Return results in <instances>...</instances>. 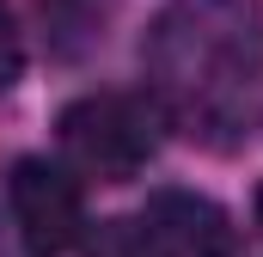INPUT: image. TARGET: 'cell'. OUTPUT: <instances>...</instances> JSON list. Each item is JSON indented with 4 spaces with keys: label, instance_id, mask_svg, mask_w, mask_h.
Wrapping results in <instances>:
<instances>
[{
    "label": "cell",
    "instance_id": "obj_1",
    "mask_svg": "<svg viewBox=\"0 0 263 257\" xmlns=\"http://www.w3.org/2000/svg\"><path fill=\"white\" fill-rule=\"evenodd\" d=\"M147 92L202 147H239L263 117V0H165L147 31Z\"/></svg>",
    "mask_w": 263,
    "mask_h": 257
},
{
    "label": "cell",
    "instance_id": "obj_2",
    "mask_svg": "<svg viewBox=\"0 0 263 257\" xmlns=\"http://www.w3.org/2000/svg\"><path fill=\"white\" fill-rule=\"evenodd\" d=\"M159 104L135 92H86L62 111V153L98 184H129L159 153Z\"/></svg>",
    "mask_w": 263,
    "mask_h": 257
},
{
    "label": "cell",
    "instance_id": "obj_3",
    "mask_svg": "<svg viewBox=\"0 0 263 257\" xmlns=\"http://www.w3.org/2000/svg\"><path fill=\"white\" fill-rule=\"evenodd\" d=\"M6 196H12V221H18L25 245L37 257H62L86 239V202H80V184L62 166L18 159L12 178H6Z\"/></svg>",
    "mask_w": 263,
    "mask_h": 257
},
{
    "label": "cell",
    "instance_id": "obj_4",
    "mask_svg": "<svg viewBox=\"0 0 263 257\" xmlns=\"http://www.w3.org/2000/svg\"><path fill=\"white\" fill-rule=\"evenodd\" d=\"M147 221L172 245V257H239L233 214L196 190H153L147 196Z\"/></svg>",
    "mask_w": 263,
    "mask_h": 257
},
{
    "label": "cell",
    "instance_id": "obj_5",
    "mask_svg": "<svg viewBox=\"0 0 263 257\" xmlns=\"http://www.w3.org/2000/svg\"><path fill=\"white\" fill-rule=\"evenodd\" d=\"M86 257H172V245L153 233L147 214H123V221H104V227L92 233Z\"/></svg>",
    "mask_w": 263,
    "mask_h": 257
},
{
    "label": "cell",
    "instance_id": "obj_6",
    "mask_svg": "<svg viewBox=\"0 0 263 257\" xmlns=\"http://www.w3.org/2000/svg\"><path fill=\"white\" fill-rule=\"evenodd\" d=\"M18 74H25V37H18V25H12V6L0 0V92H6Z\"/></svg>",
    "mask_w": 263,
    "mask_h": 257
}]
</instances>
